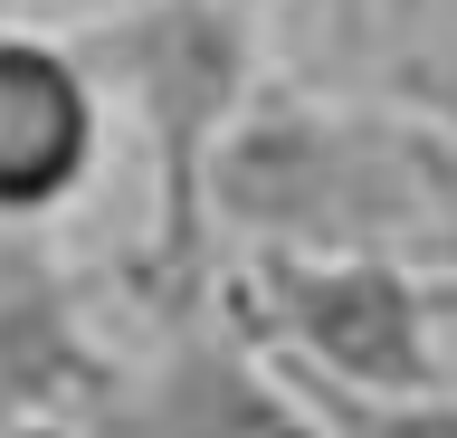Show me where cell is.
<instances>
[{
    "mask_svg": "<svg viewBox=\"0 0 457 438\" xmlns=\"http://www.w3.org/2000/svg\"><path fill=\"white\" fill-rule=\"evenodd\" d=\"M248 10H267V0H248Z\"/></svg>",
    "mask_w": 457,
    "mask_h": 438,
    "instance_id": "cell-12",
    "label": "cell"
},
{
    "mask_svg": "<svg viewBox=\"0 0 457 438\" xmlns=\"http://www.w3.org/2000/svg\"><path fill=\"white\" fill-rule=\"evenodd\" d=\"M438 286L420 258L400 248H238L228 305L295 362V372L353 381V391H438L457 381V362L438 352Z\"/></svg>",
    "mask_w": 457,
    "mask_h": 438,
    "instance_id": "cell-3",
    "label": "cell"
},
{
    "mask_svg": "<svg viewBox=\"0 0 457 438\" xmlns=\"http://www.w3.org/2000/svg\"><path fill=\"white\" fill-rule=\"evenodd\" d=\"M410 153H420V248L410 258L457 286V115L410 105Z\"/></svg>",
    "mask_w": 457,
    "mask_h": 438,
    "instance_id": "cell-8",
    "label": "cell"
},
{
    "mask_svg": "<svg viewBox=\"0 0 457 438\" xmlns=\"http://www.w3.org/2000/svg\"><path fill=\"white\" fill-rule=\"evenodd\" d=\"M428 115H457V105H428Z\"/></svg>",
    "mask_w": 457,
    "mask_h": 438,
    "instance_id": "cell-11",
    "label": "cell"
},
{
    "mask_svg": "<svg viewBox=\"0 0 457 438\" xmlns=\"http://www.w3.org/2000/svg\"><path fill=\"white\" fill-rule=\"evenodd\" d=\"M400 105H457V58H428V67H410V77H400Z\"/></svg>",
    "mask_w": 457,
    "mask_h": 438,
    "instance_id": "cell-9",
    "label": "cell"
},
{
    "mask_svg": "<svg viewBox=\"0 0 457 438\" xmlns=\"http://www.w3.org/2000/svg\"><path fill=\"white\" fill-rule=\"evenodd\" d=\"M77 438H324V419L228 295H171L162 352L114 372Z\"/></svg>",
    "mask_w": 457,
    "mask_h": 438,
    "instance_id": "cell-4",
    "label": "cell"
},
{
    "mask_svg": "<svg viewBox=\"0 0 457 438\" xmlns=\"http://www.w3.org/2000/svg\"><path fill=\"white\" fill-rule=\"evenodd\" d=\"M114 362L86 334V286L57 258L38 219H10V267H0V391H10V429H57L77 438L86 409L114 391Z\"/></svg>",
    "mask_w": 457,
    "mask_h": 438,
    "instance_id": "cell-5",
    "label": "cell"
},
{
    "mask_svg": "<svg viewBox=\"0 0 457 438\" xmlns=\"http://www.w3.org/2000/svg\"><path fill=\"white\" fill-rule=\"evenodd\" d=\"M210 210L238 248H420V153L410 105H248L228 134Z\"/></svg>",
    "mask_w": 457,
    "mask_h": 438,
    "instance_id": "cell-2",
    "label": "cell"
},
{
    "mask_svg": "<svg viewBox=\"0 0 457 438\" xmlns=\"http://www.w3.org/2000/svg\"><path fill=\"white\" fill-rule=\"evenodd\" d=\"M286 372H295V362H286ZM295 391L314 401L324 438H457V381H438V391H353V381L295 372Z\"/></svg>",
    "mask_w": 457,
    "mask_h": 438,
    "instance_id": "cell-7",
    "label": "cell"
},
{
    "mask_svg": "<svg viewBox=\"0 0 457 438\" xmlns=\"http://www.w3.org/2000/svg\"><path fill=\"white\" fill-rule=\"evenodd\" d=\"M105 95L153 153V277L162 295H210V172L257 105V10L248 0H124L77 38Z\"/></svg>",
    "mask_w": 457,
    "mask_h": 438,
    "instance_id": "cell-1",
    "label": "cell"
},
{
    "mask_svg": "<svg viewBox=\"0 0 457 438\" xmlns=\"http://www.w3.org/2000/svg\"><path fill=\"white\" fill-rule=\"evenodd\" d=\"M105 153V77L77 38L10 29L0 38V210L48 219L77 201V181Z\"/></svg>",
    "mask_w": 457,
    "mask_h": 438,
    "instance_id": "cell-6",
    "label": "cell"
},
{
    "mask_svg": "<svg viewBox=\"0 0 457 438\" xmlns=\"http://www.w3.org/2000/svg\"><path fill=\"white\" fill-rule=\"evenodd\" d=\"M10 438H57V429H10Z\"/></svg>",
    "mask_w": 457,
    "mask_h": 438,
    "instance_id": "cell-10",
    "label": "cell"
}]
</instances>
